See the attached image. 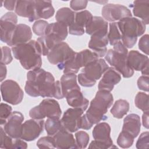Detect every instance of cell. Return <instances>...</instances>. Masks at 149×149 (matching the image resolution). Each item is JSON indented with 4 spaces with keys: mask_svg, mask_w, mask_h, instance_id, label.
I'll list each match as a JSON object with an SVG mask.
<instances>
[{
    "mask_svg": "<svg viewBox=\"0 0 149 149\" xmlns=\"http://www.w3.org/2000/svg\"><path fill=\"white\" fill-rule=\"evenodd\" d=\"M27 79L24 90L30 96L54 97L58 100L64 98L60 81H55L51 73L41 68L29 70L27 73Z\"/></svg>",
    "mask_w": 149,
    "mask_h": 149,
    "instance_id": "cell-1",
    "label": "cell"
},
{
    "mask_svg": "<svg viewBox=\"0 0 149 149\" xmlns=\"http://www.w3.org/2000/svg\"><path fill=\"white\" fill-rule=\"evenodd\" d=\"M14 57L20 61L22 66L26 70L40 69L42 65L41 51L37 41H30L12 48Z\"/></svg>",
    "mask_w": 149,
    "mask_h": 149,
    "instance_id": "cell-2",
    "label": "cell"
},
{
    "mask_svg": "<svg viewBox=\"0 0 149 149\" xmlns=\"http://www.w3.org/2000/svg\"><path fill=\"white\" fill-rule=\"evenodd\" d=\"M113 102V95L110 91L99 90L90 102L89 108L84 114L90 123L93 125L107 119L108 118L105 113Z\"/></svg>",
    "mask_w": 149,
    "mask_h": 149,
    "instance_id": "cell-3",
    "label": "cell"
},
{
    "mask_svg": "<svg viewBox=\"0 0 149 149\" xmlns=\"http://www.w3.org/2000/svg\"><path fill=\"white\" fill-rule=\"evenodd\" d=\"M117 24L121 34L122 42L128 48L136 44L137 37L143 35L146 30V24L141 20L133 17L123 18Z\"/></svg>",
    "mask_w": 149,
    "mask_h": 149,
    "instance_id": "cell-4",
    "label": "cell"
},
{
    "mask_svg": "<svg viewBox=\"0 0 149 149\" xmlns=\"http://www.w3.org/2000/svg\"><path fill=\"white\" fill-rule=\"evenodd\" d=\"M113 49H109L105 55V60L123 77L129 78L134 74V70L127 65V48L120 41L113 45Z\"/></svg>",
    "mask_w": 149,
    "mask_h": 149,
    "instance_id": "cell-5",
    "label": "cell"
},
{
    "mask_svg": "<svg viewBox=\"0 0 149 149\" xmlns=\"http://www.w3.org/2000/svg\"><path fill=\"white\" fill-rule=\"evenodd\" d=\"M108 68V65L103 59H98L91 62L84 66L78 74L79 84L86 87L94 86L97 80L101 78Z\"/></svg>",
    "mask_w": 149,
    "mask_h": 149,
    "instance_id": "cell-6",
    "label": "cell"
},
{
    "mask_svg": "<svg viewBox=\"0 0 149 149\" xmlns=\"http://www.w3.org/2000/svg\"><path fill=\"white\" fill-rule=\"evenodd\" d=\"M62 111L57 101L52 98L43 100L39 105L31 108L29 116L34 119H44L45 118H60Z\"/></svg>",
    "mask_w": 149,
    "mask_h": 149,
    "instance_id": "cell-7",
    "label": "cell"
},
{
    "mask_svg": "<svg viewBox=\"0 0 149 149\" xmlns=\"http://www.w3.org/2000/svg\"><path fill=\"white\" fill-rule=\"evenodd\" d=\"M98 59V55L94 52L87 49L82 50L79 52H75L72 58L63 65L61 70H63L64 74H76L81 68Z\"/></svg>",
    "mask_w": 149,
    "mask_h": 149,
    "instance_id": "cell-8",
    "label": "cell"
},
{
    "mask_svg": "<svg viewBox=\"0 0 149 149\" xmlns=\"http://www.w3.org/2000/svg\"><path fill=\"white\" fill-rule=\"evenodd\" d=\"M75 52L66 42L62 41L52 48L48 53L47 58L49 63L57 65L61 70L63 65L72 58Z\"/></svg>",
    "mask_w": 149,
    "mask_h": 149,
    "instance_id": "cell-9",
    "label": "cell"
},
{
    "mask_svg": "<svg viewBox=\"0 0 149 149\" xmlns=\"http://www.w3.org/2000/svg\"><path fill=\"white\" fill-rule=\"evenodd\" d=\"M2 100L12 105L20 104L23 98L24 93L19 84L13 80H6L1 84Z\"/></svg>",
    "mask_w": 149,
    "mask_h": 149,
    "instance_id": "cell-10",
    "label": "cell"
},
{
    "mask_svg": "<svg viewBox=\"0 0 149 149\" xmlns=\"http://www.w3.org/2000/svg\"><path fill=\"white\" fill-rule=\"evenodd\" d=\"M101 14L106 21L115 22L125 17H132V13L125 6L120 4L107 3L102 8Z\"/></svg>",
    "mask_w": 149,
    "mask_h": 149,
    "instance_id": "cell-11",
    "label": "cell"
},
{
    "mask_svg": "<svg viewBox=\"0 0 149 149\" xmlns=\"http://www.w3.org/2000/svg\"><path fill=\"white\" fill-rule=\"evenodd\" d=\"M17 16L13 12H7L0 19L1 40L8 45L17 26Z\"/></svg>",
    "mask_w": 149,
    "mask_h": 149,
    "instance_id": "cell-12",
    "label": "cell"
},
{
    "mask_svg": "<svg viewBox=\"0 0 149 149\" xmlns=\"http://www.w3.org/2000/svg\"><path fill=\"white\" fill-rule=\"evenodd\" d=\"M23 115L19 111H13L3 125V129L8 135L13 139H21Z\"/></svg>",
    "mask_w": 149,
    "mask_h": 149,
    "instance_id": "cell-13",
    "label": "cell"
},
{
    "mask_svg": "<svg viewBox=\"0 0 149 149\" xmlns=\"http://www.w3.org/2000/svg\"><path fill=\"white\" fill-rule=\"evenodd\" d=\"M44 119H31L25 121L22 124L21 139L27 141L36 140L43 132Z\"/></svg>",
    "mask_w": 149,
    "mask_h": 149,
    "instance_id": "cell-14",
    "label": "cell"
},
{
    "mask_svg": "<svg viewBox=\"0 0 149 149\" xmlns=\"http://www.w3.org/2000/svg\"><path fill=\"white\" fill-rule=\"evenodd\" d=\"M128 66L133 70L141 71L144 76H148V57L137 51L132 50L127 56Z\"/></svg>",
    "mask_w": 149,
    "mask_h": 149,
    "instance_id": "cell-15",
    "label": "cell"
},
{
    "mask_svg": "<svg viewBox=\"0 0 149 149\" xmlns=\"http://www.w3.org/2000/svg\"><path fill=\"white\" fill-rule=\"evenodd\" d=\"M80 108H70L63 113L61 121L64 128L71 133L77 132L79 129V121L83 114Z\"/></svg>",
    "mask_w": 149,
    "mask_h": 149,
    "instance_id": "cell-16",
    "label": "cell"
},
{
    "mask_svg": "<svg viewBox=\"0 0 149 149\" xmlns=\"http://www.w3.org/2000/svg\"><path fill=\"white\" fill-rule=\"evenodd\" d=\"M93 16L88 10H84L75 13L74 21L69 27V33L72 35L81 36L85 32L84 28L92 19Z\"/></svg>",
    "mask_w": 149,
    "mask_h": 149,
    "instance_id": "cell-17",
    "label": "cell"
},
{
    "mask_svg": "<svg viewBox=\"0 0 149 149\" xmlns=\"http://www.w3.org/2000/svg\"><path fill=\"white\" fill-rule=\"evenodd\" d=\"M108 32H101L95 33L91 36L88 42V47L95 53L98 57H103L107 52L108 44Z\"/></svg>",
    "mask_w": 149,
    "mask_h": 149,
    "instance_id": "cell-18",
    "label": "cell"
},
{
    "mask_svg": "<svg viewBox=\"0 0 149 149\" xmlns=\"http://www.w3.org/2000/svg\"><path fill=\"white\" fill-rule=\"evenodd\" d=\"M31 37L32 32L30 27L25 24H18L14 30L8 45L13 47L25 44L30 41Z\"/></svg>",
    "mask_w": 149,
    "mask_h": 149,
    "instance_id": "cell-19",
    "label": "cell"
},
{
    "mask_svg": "<svg viewBox=\"0 0 149 149\" xmlns=\"http://www.w3.org/2000/svg\"><path fill=\"white\" fill-rule=\"evenodd\" d=\"M120 80L121 76L120 73L113 67H109L100 80L98 88L99 90H104L111 92L114 86L119 83Z\"/></svg>",
    "mask_w": 149,
    "mask_h": 149,
    "instance_id": "cell-20",
    "label": "cell"
},
{
    "mask_svg": "<svg viewBox=\"0 0 149 149\" xmlns=\"http://www.w3.org/2000/svg\"><path fill=\"white\" fill-rule=\"evenodd\" d=\"M56 148L58 149L77 148L76 140L73 135L63 127L53 136Z\"/></svg>",
    "mask_w": 149,
    "mask_h": 149,
    "instance_id": "cell-21",
    "label": "cell"
},
{
    "mask_svg": "<svg viewBox=\"0 0 149 149\" xmlns=\"http://www.w3.org/2000/svg\"><path fill=\"white\" fill-rule=\"evenodd\" d=\"M92 134L94 140L106 144L109 148L112 147L113 141L110 136L111 127L108 123L106 122L97 123Z\"/></svg>",
    "mask_w": 149,
    "mask_h": 149,
    "instance_id": "cell-22",
    "label": "cell"
},
{
    "mask_svg": "<svg viewBox=\"0 0 149 149\" xmlns=\"http://www.w3.org/2000/svg\"><path fill=\"white\" fill-rule=\"evenodd\" d=\"M55 10L51 1H35L33 21L49 19L54 16Z\"/></svg>",
    "mask_w": 149,
    "mask_h": 149,
    "instance_id": "cell-23",
    "label": "cell"
},
{
    "mask_svg": "<svg viewBox=\"0 0 149 149\" xmlns=\"http://www.w3.org/2000/svg\"><path fill=\"white\" fill-rule=\"evenodd\" d=\"M65 98H66L68 105L73 108H80L84 111L88 107L89 101L83 96L80 88L71 90Z\"/></svg>",
    "mask_w": 149,
    "mask_h": 149,
    "instance_id": "cell-24",
    "label": "cell"
},
{
    "mask_svg": "<svg viewBox=\"0 0 149 149\" xmlns=\"http://www.w3.org/2000/svg\"><path fill=\"white\" fill-rule=\"evenodd\" d=\"M140 118L137 114L130 113L124 118L122 131L127 132L136 138L140 133Z\"/></svg>",
    "mask_w": 149,
    "mask_h": 149,
    "instance_id": "cell-25",
    "label": "cell"
},
{
    "mask_svg": "<svg viewBox=\"0 0 149 149\" xmlns=\"http://www.w3.org/2000/svg\"><path fill=\"white\" fill-rule=\"evenodd\" d=\"M34 3L35 1H17L15 12L20 16L28 18L29 22H34Z\"/></svg>",
    "mask_w": 149,
    "mask_h": 149,
    "instance_id": "cell-26",
    "label": "cell"
},
{
    "mask_svg": "<svg viewBox=\"0 0 149 149\" xmlns=\"http://www.w3.org/2000/svg\"><path fill=\"white\" fill-rule=\"evenodd\" d=\"M130 7L133 8V12L135 16L142 19L145 24L149 23V1H134Z\"/></svg>",
    "mask_w": 149,
    "mask_h": 149,
    "instance_id": "cell-27",
    "label": "cell"
},
{
    "mask_svg": "<svg viewBox=\"0 0 149 149\" xmlns=\"http://www.w3.org/2000/svg\"><path fill=\"white\" fill-rule=\"evenodd\" d=\"M85 31L88 35L101 32H108V23L100 16H93L85 27Z\"/></svg>",
    "mask_w": 149,
    "mask_h": 149,
    "instance_id": "cell-28",
    "label": "cell"
},
{
    "mask_svg": "<svg viewBox=\"0 0 149 149\" xmlns=\"http://www.w3.org/2000/svg\"><path fill=\"white\" fill-rule=\"evenodd\" d=\"M41 54L43 56H47L49 51L58 43L62 42L58 38L52 34H47L37 38Z\"/></svg>",
    "mask_w": 149,
    "mask_h": 149,
    "instance_id": "cell-29",
    "label": "cell"
},
{
    "mask_svg": "<svg viewBox=\"0 0 149 149\" xmlns=\"http://www.w3.org/2000/svg\"><path fill=\"white\" fill-rule=\"evenodd\" d=\"M68 34V26L60 22L48 24L45 33V35L52 34L58 38L61 41L65 40Z\"/></svg>",
    "mask_w": 149,
    "mask_h": 149,
    "instance_id": "cell-30",
    "label": "cell"
},
{
    "mask_svg": "<svg viewBox=\"0 0 149 149\" xmlns=\"http://www.w3.org/2000/svg\"><path fill=\"white\" fill-rule=\"evenodd\" d=\"M60 82L64 98L71 90L80 88L77 83V76L74 73L64 74L61 77Z\"/></svg>",
    "mask_w": 149,
    "mask_h": 149,
    "instance_id": "cell-31",
    "label": "cell"
},
{
    "mask_svg": "<svg viewBox=\"0 0 149 149\" xmlns=\"http://www.w3.org/2000/svg\"><path fill=\"white\" fill-rule=\"evenodd\" d=\"M75 13L69 8H62L56 12L55 19L57 22L65 24L68 27L72 25L74 21Z\"/></svg>",
    "mask_w": 149,
    "mask_h": 149,
    "instance_id": "cell-32",
    "label": "cell"
},
{
    "mask_svg": "<svg viewBox=\"0 0 149 149\" xmlns=\"http://www.w3.org/2000/svg\"><path fill=\"white\" fill-rule=\"evenodd\" d=\"M129 103L125 100L120 99L116 101L110 110L113 116L117 119L122 118L129 110Z\"/></svg>",
    "mask_w": 149,
    "mask_h": 149,
    "instance_id": "cell-33",
    "label": "cell"
},
{
    "mask_svg": "<svg viewBox=\"0 0 149 149\" xmlns=\"http://www.w3.org/2000/svg\"><path fill=\"white\" fill-rule=\"evenodd\" d=\"M45 129L49 136H54L62 127L61 119L59 118H48L45 123Z\"/></svg>",
    "mask_w": 149,
    "mask_h": 149,
    "instance_id": "cell-34",
    "label": "cell"
},
{
    "mask_svg": "<svg viewBox=\"0 0 149 149\" xmlns=\"http://www.w3.org/2000/svg\"><path fill=\"white\" fill-rule=\"evenodd\" d=\"M107 37L108 42L111 45H113L115 44L120 41L121 34L116 22H111L109 23V30L108 33Z\"/></svg>",
    "mask_w": 149,
    "mask_h": 149,
    "instance_id": "cell-35",
    "label": "cell"
},
{
    "mask_svg": "<svg viewBox=\"0 0 149 149\" xmlns=\"http://www.w3.org/2000/svg\"><path fill=\"white\" fill-rule=\"evenodd\" d=\"M136 107L143 112L148 111V95L143 92H139L134 98Z\"/></svg>",
    "mask_w": 149,
    "mask_h": 149,
    "instance_id": "cell-36",
    "label": "cell"
},
{
    "mask_svg": "<svg viewBox=\"0 0 149 149\" xmlns=\"http://www.w3.org/2000/svg\"><path fill=\"white\" fill-rule=\"evenodd\" d=\"M0 147L1 148H15V139L10 137L1 126L0 128Z\"/></svg>",
    "mask_w": 149,
    "mask_h": 149,
    "instance_id": "cell-37",
    "label": "cell"
},
{
    "mask_svg": "<svg viewBox=\"0 0 149 149\" xmlns=\"http://www.w3.org/2000/svg\"><path fill=\"white\" fill-rule=\"evenodd\" d=\"M134 138L126 132L122 131L117 139V144L123 148L130 147L133 144Z\"/></svg>",
    "mask_w": 149,
    "mask_h": 149,
    "instance_id": "cell-38",
    "label": "cell"
},
{
    "mask_svg": "<svg viewBox=\"0 0 149 149\" xmlns=\"http://www.w3.org/2000/svg\"><path fill=\"white\" fill-rule=\"evenodd\" d=\"M77 148H85L89 142L88 134L84 131H79L75 133Z\"/></svg>",
    "mask_w": 149,
    "mask_h": 149,
    "instance_id": "cell-39",
    "label": "cell"
},
{
    "mask_svg": "<svg viewBox=\"0 0 149 149\" xmlns=\"http://www.w3.org/2000/svg\"><path fill=\"white\" fill-rule=\"evenodd\" d=\"M39 148H55V141L53 136H48L41 137L37 142Z\"/></svg>",
    "mask_w": 149,
    "mask_h": 149,
    "instance_id": "cell-40",
    "label": "cell"
},
{
    "mask_svg": "<svg viewBox=\"0 0 149 149\" xmlns=\"http://www.w3.org/2000/svg\"><path fill=\"white\" fill-rule=\"evenodd\" d=\"M48 23L44 20H38L33 25V31L35 34L40 37L45 35Z\"/></svg>",
    "mask_w": 149,
    "mask_h": 149,
    "instance_id": "cell-41",
    "label": "cell"
},
{
    "mask_svg": "<svg viewBox=\"0 0 149 149\" xmlns=\"http://www.w3.org/2000/svg\"><path fill=\"white\" fill-rule=\"evenodd\" d=\"M12 107L7 104L1 103L0 105V122L1 125L3 126L6 122L7 119L12 113Z\"/></svg>",
    "mask_w": 149,
    "mask_h": 149,
    "instance_id": "cell-42",
    "label": "cell"
},
{
    "mask_svg": "<svg viewBox=\"0 0 149 149\" xmlns=\"http://www.w3.org/2000/svg\"><path fill=\"white\" fill-rule=\"evenodd\" d=\"M148 132H145L142 133L140 137H139L136 144V147L138 149H144V148H148Z\"/></svg>",
    "mask_w": 149,
    "mask_h": 149,
    "instance_id": "cell-43",
    "label": "cell"
},
{
    "mask_svg": "<svg viewBox=\"0 0 149 149\" xmlns=\"http://www.w3.org/2000/svg\"><path fill=\"white\" fill-rule=\"evenodd\" d=\"M1 51L2 57L1 59V63H3L4 65L9 64L13 60L10 48L6 46H3L1 48Z\"/></svg>",
    "mask_w": 149,
    "mask_h": 149,
    "instance_id": "cell-44",
    "label": "cell"
},
{
    "mask_svg": "<svg viewBox=\"0 0 149 149\" xmlns=\"http://www.w3.org/2000/svg\"><path fill=\"white\" fill-rule=\"evenodd\" d=\"M139 48L146 54L148 55V47H149V36L148 34H145L143 36L139 41Z\"/></svg>",
    "mask_w": 149,
    "mask_h": 149,
    "instance_id": "cell-45",
    "label": "cell"
},
{
    "mask_svg": "<svg viewBox=\"0 0 149 149\" xmlns=\"http://www.w3.org/2000/svg\"><path fill=\"white\" fill-rule=\"evenodd\" d=\"M137 87L140 90L148 92L149 90V78L147 76H141L137 80Z\"/></svg>",
    "mask_w": 149,
    "mask_h": 149,
    "instance_id": "cell-46",
    "label": "cell"
},
{
    "mask_svg": "<svg viewBox=\"0 0 149 149\" xmlns=\"http://www.w3.org/2000/svg\"><path fill=\"white\" fill-rule=\"evenodd\" d=\"M87 1L73 0L70 2V6L73 10L76 11L85 9L87 7Z\"/></svg>",
    "mask_w": 149,
    "mask_h": 149,
    "instance_id": "cell-47",
    "label": "cell"
},
{
    "mask_svg": "<svg viewBox=\"0 0 149 149\" xmlns=\"http://www.w3.org/2000/svg\"><path fill=\"white\" fill-rule=\"evenodd\" d=\"M88 148L107 149V148H109V147L106 144L94 140L91 142V143L88 146Z\"/></svg>",
    "mask_w": 149,
    "mask_h": 149,
    "instance_id": "cell-48",
    "label": "cell"
},
{
    "mask_svg": "<svg viewBox=\"0 0 149 149\" xmlns=\"http://www.w3.org/2000/svg\"><path fill=\"white\" fill-rule=\"evenodd\" d=\"M16 1H3L4 7L9 10H13L15 9Z\"/></svg>",
    "mask_w": 149,
    "mask_h": 149,
    "instance_id": "cell-49",
    "label": "cell"
},
{
    "mask_svg": "<svg viewBox=\"0 0 149 149\" xmlns=\"http://www.w3.org/2000/svg\"><path fill=\"white\" fill-rule=\"evenodd\" d=\"M142 123L143 125L146 129H148V111L144 112L142 115Z\"/></svg>",
    "mask_w": 149,
    "mask_h": 149,
    "instance_id": "cell-50",
    "label": "cell"
},
{
    "mask_svg": "<svg viewBox=\"0 0 149 149\" xmlns=\"http://www.w3.org/2000/svg\"><path fill=\"white\" fill-rule=\"evenodd\" d=\"M1 81H2L6 77V73H7V70H6V67L5 66V65L3 64V63H1Z\"/></svg>",
    "mask_w": 149,
    "mask_h": 149,
    "instance_id": "cell-51",
    "label": "cell"
}]
</instances>
